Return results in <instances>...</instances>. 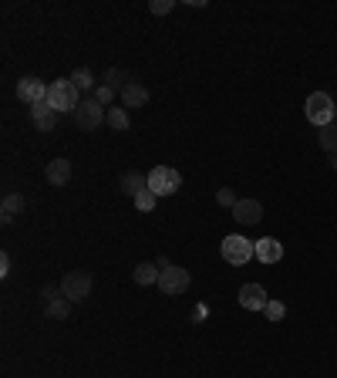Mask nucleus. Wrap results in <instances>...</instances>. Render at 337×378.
<instances>
[{
	"label": "nucleus",
	"mask_w": 337,
	"mask_h": 378,
	"mask_svg": "<svg viewBox=\"0 0 337 378\" xmlns=\"http://www.w3.org/2000/svg\"><path fill=\"white\" fill-rule=\"evenodd\" d=\"M189 284H192V277H189V270L179 267V264H172V267H165V270L158 274V291H162L165 298H179V294H185Z\"/></svg>",
	"instance_id": "6"
},
{
	"label": "nucleus",
	"mask_w": 337,
	"mask_h": 378,
	"mask_svg": "<svg viewBox=\"0 0 337 378\" xmlns=\"http://www.w3.org/2000/svg\"><path fill=\"white\" fill-rule=\"evenodd\" d=\"M259 216H263V203L259 200H239L233 206V220L236 223H243V227H253Z\"/></svg>",
	"instance_id": "11"
},
{
	"label": "nucleus",
	"mask_w": 337,
	"mask_h": 378,
	"mask_svg": "<svg viewBox=\"0 0 337 378\" xmlns=\"http://www.w3.org/2000/svg\"><path fill=\"white\" fill-rule=\"evenodd\" d=\"M104 85L111 88V92H125V85H131V78L125 71H118V68H108L104 71Z\"/></svg>",
	"instance_id": "21"
},
{
	"label": "nucleus",
	"mask_w": 337,
	"mask_h": 378,
	"mask_svg": "<svg viewBox=\"0 0 337 378\" xmlns=\"http://www.w3.org/2000/svg\"><path fill=\"white\" fill-rule=\"evenodd\" d=\"M263 314H266V318H270V321L277 325V321H284L286 307H284V304H280V301H270V304H266V311H263Z\"/></svg>",
	"instance_id": "24"
},
{
	"label": "nucleus",
	"mask_w": 337,
	"mask_h": 378,
	"mask_svg": "<svg viewBox=\"0 0 337 378\" xmlns=\"http://www.w3.org/2000/svg\"><path fill=\"white\" fill-rule=\"evenodd\" d=\"M61 294L71 304H81L91 294V274H88V270H68V274L61 277Z\"/></svg>",
	"instance_id": "7"
},
{
	"label": "nucleus",
	"mask_w": 337,
	"mask_h": 378,
	"mask_svg": "<svg viewBox=\"0 0 337 378\" xmlns=\"http://www.w3.org/2000/svg\"><path fill=\"white\" fill-rule=\"evenodd\" d=\"M334 112H337V105L327 92H313V95H307V101H304V115H307V122L317 128L331 126V122H334Z\"/></svg>",
	"instance_id": "1"
},
{
	"label": "nucleus",
	"mask_w": 337,
	"mask_h": 378,
	"mask_svg": "<svg viewBox=\"0 0 337 378\" xmlns=\"http://www.w3.org/2000/svg\"><path fill=\"white\" fill-rule=\"evenodd\" d=\"M102 122H108V108L98 105L95 98H81V105L75 108V126L81 132H95Z\"/></svg>",
	"instance_id": "5"
},
{
	"label": "nucleus",
	"mask_w": 337,
	"mask_h": 378,
	"mask_svg": "<svg viewBox=\"0 0 337 378\" xmlns=\"http://www.w3.org/2000/svg\"><path fill=\"white\" fill-rule=\"evenodd\" d=\"M7 274H10V257L0 253V277H7Z\"/></svg>",
	"instance_id": "28"
},
{
	"label": "nucleus",
	"mask_w": 337,
	"mask_h": 378,
	"mask_svg": "<svg viewBox=\"0 0 337 378\" xmlns=\"http://www.w3.org/2000/svg\"><path fill=\"white\" fill-rule=\"evenodd\" d=\"M44 314L51 318V321H64L68 314H71V301L61 294V298H51V301H44Z\"/></svg>",
	"instance_id": "17"
},
{
	"label": "nucleus",
	"mask_w": 337,
	"mask_h": 378,
	"mask_svg": "<svg viewBox=\"0 0 337 378\" xmlns=\"http://www.w3.org/2000/svg\"><path fill=\"white\" fill-rule=\"evenodd\" d=\"M158 274H162V270H158L156 264H149V260H145V264H138V267L131 270V280H135V284H142V287H149V284H158Z\"/></svg>",
	"instance_id": "18"
},
{
	"label": "nucleus",
	"mask_w": 337,
	"mask_h": 378,
	"mask_svg": "<svg viewBox=\"0 0 337 378\" xmlns=\"http://www.w3.org/2000/svg\"><path fill=\"white\" fill-rule=\"evenodd\" d=\"M48 101L54 105L57 115H61V112H71V115H75V108L81 105L75 81H71V78H57V81H51V88H48Z\"/></svg>",
	"instance_id": "3"
},
{
	"label": "nucleus",
	"mask_w": 337,
	"mask_h": 378,
	"mask_svg": "<svg viewBox=\"0 0 337 378\" xmlns=\"http://www.w3.org/2000/svg\"><path fill=\"white\" fill-rule=\"evenodd\" d=\"M118 182H122V193H125V196H131V200H135L138 193H145V189H149V176H142V173H135V169L122 173V179H118Z\"/></svg>",
	"instance_id": "15"
},
{
	"label": "nucleus",
	"mask_w": 337,
	"mask_h": 378,
	"mask_svg": "<svg viewBox=\"0 0 337 378\" xmlns=\"http://www.w3.org/2000/svg\"><path fill=\"white\" fill-rule=\"evenodd\" d=\"M71 81H75V88H78V92H91V88H95V75H91L88 68H78Z\"/></svg>",
	"instance_id": "23"
},
{
	"label": "nucleus",
	"mask_w": 337,
	"mask_h": 378,
	"mask_svg": "<svg viewBox=\"0 0 337 378\" xmlns=\"http://www.w3.org/2000/svg\"><path fill=\"white\" fill-rule=\"evenodd\" d=\"M30 122H34L37 132H51L57 126V112H54L51 101L44 98V101H37V105H30Z\"/></svg>",
	"instance_id": "9"
},
{
	"label": "nucleus",
	"mask_w": 337,
	"mask_h": 378,
	"mask_svg": "<svg viewBox=\"0 0 337 378\" xmlns=\"http://www.w3.org/2000/svg\"><path fill=\"white\" fill-rule=\"evenodd\" d=\"M331 169H337V155H331Z\"/></svg>",
	"instance_id": "29"
},
{
	"label": "nucleus",
	"mask_w": 337,
	"mask_h": 378,
	"mask_svg": "<svg viewBox=\"0 0 337 378\" xmlns=\"http://www.w3.org/2000/svg\"><path fill=\"white\" fill-rule=\"evenodd\" d=\"M219 253H223V260H226V264L243 267V264H250V260L257 257V243H253V240H246V237H239V233H230V237H223Z\"/></svg>",
	"instance_id": "2"
},
{
	"label": "nucleus",
	"mask_w": 337,
	"mask_h": 378,
	"mask_svg": "<svg viewBox=\"0 0 337 378\" xmlns=\"http://www.w3.org/2000/svg\"><path fill=\"white\" fill-rule=\"evenodd\" d=\"M48 88H51V85H44L41 78L27 75V78H21V81H17V98L27 101V105H37V101L48 98Z\"/></svg>",
	"instance_id": "8"
},
{
	"label": "nucleus",
	"mask_w": 337,
	"mask_h": 378,
	"mask_svg": "<svg viewBox=\"0 0 337 378\" xmlns=\"http://www.w3.org/2000/svg\"><path fill=\"white\" fill-rule=\"evenodd\" d=\"M48 182H51L54 189L68 186V182H71V162H68V159H54V162H48Z\"/></svg>",
	"instance_id": "13"
},
{
	"label": "nucleus",
	"mask_w": 337,
	"mask_h": 378,
	"mask_svg": "<svg viewBox=\"0 0 337 378\" xmlns=\"http://www.w3.org/2000/svg\"><path fill=\"white\" fill-rule=\"evenodd\" d=\"M24 206H27V200L21 196V193H7L3 203H0V220H3V223H10V220H14Z\"/></svg>",
	"instance_id": "16"
},
{
	"label": "nucleus",
	"mask_w": 337,
	"mask_h": 378,
	"mask_svg": "<svg viewBox=\"0 0 337 378\" xmlns=\"http://www.w3.org/2000/svg\"><path fill=\"white\" fill-rule=\"evenodd\" d=\"M257 260L259 264H280V260H284V243H280L277 237L257 240Z\"/></svg>",
	"instance_id": "12"
},
{
	"label": "nucleus",
	"mask_w": 337,
	"mask_h": 378,
	"mask_svg": "<svg viewBox=\"0 0 337 378\" xmlns=\"http://www.w3.org/2000/svg\"><path fill=\"white\" fill-rule=\"evenodd\" d=\"M179 186H182V173L179 169H172V166H156V169L149 173V189L156 193L158 200L179 193Z\"/></svg>",
	"instance_id": "4"
},
{
	"label": "nucleus",
	"mask_w": 337,
	"mask_h": 378,
	"mask_svg": "<svg viewBox=\"0 0 337 378\" xmlns=\"http://www.w3.org/2000/svg\"><path fill=\"white\" fill-rule=\"evenodd\" d=\"M334 122H337V112H334Z\"/></svg>",
	"instance_id": "30"
},
{
	"label": "nucleus",
	"mask_w": 337,
	"mask_h": 378,
	"mask_svg": "<svg viewBox=\"0 0 337 378\" xmlns=\"http://www.w3.org/2000/svg\"><path fill=\"white\" fill-rule=\"evenodd\" d=\"M156 193H152V189H145V193H138V196H135V209H138V213H152V209H156Z\"/></svg>",
	"instance_id": "22"
},
{
	"label": "nucleus",
	"mask_w": 337,
	"mask_h": 378,
	"mask_svg": "<svg viewBox=\"0 0 337 378\" xmlns=\"http://www.w3.org/2000/svg\"><path fill=\"white\" fill-rule=\"evenodd\" d=\"M111 98H115V92H111L108 85H102V88H95V101H98V105H111Z\"/></svg>",
	"instance_id": "26"
},
{
	"label": "nucleus",
	"mask_w": 337,
	"mask_h": 378,
	"mask_svg": "<svg viewBox=\"0 0 337 378\" xmlns=\"http://www.w3.org/2000/svg\"><path fill=\"white\" fill-rule=\"evenodd\" d=\"M239 304H243L246 311H266L270 298H266L263 284H243V287H239Z\"/></svg>",
	"instance_id": "10"
},
{
	"label": "nucleus",
	"mask_w": 337,
	"mask_h": 378,
	"mask_svg": "<svg viewBox=\"0 0 337 378\" xmlns=\"http://www.w3.org/2000/svg\"><path fill=\"white\" fill-rule=\"evenodd\" d=\"M216 200H219V206H230V209H233L236 203V196H233V189H219V193H216Z\"/></svg>",
	"instance_id": "27"
},
{
	"label": "nucleus",
	"mask_w": 337,
	"mask_h": 378,
	"mask_svg": "<svg viewBox=\"0 0 337 378\" xmlns=\"http://www.w3.org/2000/svg\"><path fill=\"white\" fill-rule=\"evenodd\" d=\"M317 146L324 152H331V155H337V122L317 128Z\"/></svg>",
	"instance_id": "19"
},
{
	"label": "nucleus",
	"mask_w": 337,
	"mask_h": 378,
	"mask_svg": "<svg viewBox=\"0 0 337 378\" xmlns=\"http://www.w3.org/2000/svg\"><path fill=\"white\" fill-rule=\"evenodd\" d=\"M108 128H115V132H125V128L131 126L129 112L125 108H108V122H104Z\"/></svg>",
	"instance_id": "20"
},
{
	"label": "nucleus",
	"mask_w": 337,
	"mask_h": 378,
	"mask_svg": "<svg viewBox=\"0 0 337 378\" xmlns=\"http://www.w3.org/2000/svg\"><path fill=\"white\" fill-rule=\"evenodd\" d=\"M122 105H125V108H145V105H149V88L138 85V81L125 85V92H122Z\"/></svg>",
	"instance_id": "14"
},
{
	"label": "nucleus",
	"mask_w": 337,
	"mask_h": 378,
	"mask_svg": "<svg viewBox=\"0 0 337 378\" xmlns=\"http://www.w3.org/2000/svg\"><path fill=\"white\" fill-rule=\"evenodd\" d=\"M172 7H176V3H172V0H152V3H149V10H152V14H156V17H162V14H169V10H172Z\"/></svg>",
	"instance_id": "25"
}]
</instances>
